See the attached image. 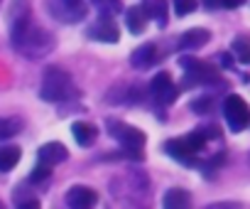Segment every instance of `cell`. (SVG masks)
Returning a JSON list of instances; mask_svg holds the SVG:
<instances>
[{"mask_svg": "<svg viewBox=\"0 0 250 209\" xmlns=\"http://www.w3.org/2000/svg\"><path fill=\"white\" fill-rule=\"evenodd\" d=\"M15 204H18V207H32V209H37V207H40V199H37V197H30V194L25 192V187H22V189L15 192Z\"/></svg>", "mask_w": 250, "mask_h": 209, "instance_id": "23", "label": "cell"}, {"mask_svg": "<svg viewBox=\"0 0 250 209\" xmlns=\"http://www.w3.org/2000/svg\"><path fill=\"white\" fill-rule=\"evenodd\" d=\"M10 40H13V47L27 59H42L54 47V35L32 20L25 0H15Z\"/></svg>", "mask_w": 250, "mask_h": 209, "instance_id": "1", "label": "cell"}, {"mask_svg": "<svg viewBox=\"0 0 250 209\" xmlns=\"http://www.w3.org/2000/svg\"><path fill=\"white\" fill-rule=\"evenodd\" d=\"M145 13L150 20H155L160 27L167 25V15H169V8H167V0H145L143 3Z\"/></svg>", "mask_w": 250, "mask_h": 209, "instance_id": "15", "label": "cell"}, {"mask_svg": "<svg viewBox=\"0 0 250 209\" xmlns=\"http://www.w3.org/2000/svg\"><path fill=\"white\" fill-rule=\"evenodd\" d=\"M93 8L98 10L101 18H115L120 10H123V3L120 0H91Z\"/></svg>", "mask_w": 250, "mask_h": 209, "instance_id": "19", "label": "cell"}, {"mask_svg": "<svg viewBox=\"0 0 250 209\" xmlns=\"http://www.w3.org/2000/svg\"><path fill=\"white\" fill-rule=\"evenodd\" d=\"M230 49H233V54H235V59H238L240 64H250V40L238 37V40L230 45Z\"/></svg>", "mask_w": 250, "mask_h": 209, "instance_id": "21", "label": "cell"}, {"mask_svg": "<svg viewBox=\"0 0 250 209\" xmlns=\"http://www.w3.org/2000/svg\"><path fill=\"white\" fill-rule=\"evenodd\" d=\"M147 13H145V8H130L128 13H125V23H128V30L133 32V35H140L143 30H145V25H147Z\"/></svg>", "mask_w": 250, "mask_h": 209, "instance_id": "16", "label": "cell"}, {"mask_svg": "<svg viewBox=\"0 0 250 209\" xmlns=\"http://www.w3.org/2000/svg\"><path fill=\"white\" fill-rule=\"evenodd\" d=\"M37 158H40V163H47V165L54 167V165L64 163V160L69 158V153H66V148H64L62 143H47V145L40 148Z\"/></svg>", "mask_w": 250, "mask_h": 209, "instance_id": "12", "label": "cell"}, {"mask_svg": "<svg viewBox=\"0 0 250 209\" xmlns=\"http://www.w3.org/2000/svg\"><path fill=\"white\" fill-rule=\"evenodd\" d=\"M194 8H196V0H174V13L182 18L194 13Z\"/></svg>", "mask_w": 250, "mask_h": 209, "instance_id": "24", "label": "cell"}, {"mask_svg": "<svg viewBox=\"0 0 250 209\" xmlns=\"http://www.w3.org/2000/svg\"><path fill=\"white\" fill-rule=\"evenodd\" d=\"M150 91H152L155 101L162 103V106H169V103H174L177 96H179V91H177V86H174V81H172V76H169L167 71H160V74L152 79Z\"/></svg>", "mask_w": 250, "mask_h": 209, "instance_id": "8", "label": "cell"}, {"mask_svg": "<svg viewBox=\"0 0 250 209\" xmlns=\"http://www.w3.org/2000/svg\"><path fill=\"white\" fill-rule=\"evenodd\" d=\"M191 109H194L196 114H208V111H211V98H199V101H194Z\"/></svg>", "mask_w": 250, "mask_h": 209, "instance_id": "25", "label": "cell"}, {"mask_svg": "<svg viewBox=\"0 0 250 209\" xmlns=\"http://www.w3.org/2000/svg\"><path fill=\"white\" fill-rule=\"evenodd\" d=\"M108 133L123 145V150H128L130 155L140 158L143 145H145V133L143 131H138L135 126H128V123H120V121H110Z\"/></svg>", "mask_w": 250, "mask_h": 209, "instance_id": "4", "label": "cell"}, {"mask_svg": "<svg viewBox=\"0 0 250 209\" xmlns=\"http://www.w3.org/2000/svg\"><path fill=\"white\" fill-rule=\"evenodd\" d=\"M0 207H3V204H0Z\"/></svg>", "mask_w": 250, "mask_h": 209, "instance_id": "28", "label": "cell"}, {"mask_svg": "<svg viewBox=\"0 0 250 209\" xmlns=\"http://www.w3.org/2000/svg\"><path fill=\"white\" fill-rule=\"evenodd\" d=\"M96 202H98V194L86 185H74L66 192V207H71V209H88Z\"/></svg>", "mask_w": 250, "mask_h": 209, "instance_id": "9", "label": "cell"}, {"mask_svg": "<svg viewBox=\"0 0 250 209\" xmlns=\"http://www.w3.org/2000/svg\"><path fill=\"white\" fill-rule=\"evenodd\" d=\"M49 175H52V165H47V163H40V165L32 170V175H30V182H35V185H40V182H47V180H49Z\"/></svg>", "mask_w": 250, "mask_h": 209, "instance_id": "22", "label": "cell"}, {"mask_svg": "<svg viewBox=\"0 0 250 209\" xmlns=\"http://www.w3.org/2000/svg\"><path fill=\"white\" fill-rule=\"evenodd\" d=\"M157 59H160V54H157V47L155 45H143V47H138L130 54V62L138 69H150V67H155Z\"/></svg>", "mask_w": 250, "mask_h": 209, "instance_id": "11", "label": "cell"}, {"mask_svg": "<svg viewBox=\"0 0 250 209\" xmlns=\"http://www.w3.org/2000/svg\"><path fill=\"white\" fill-rule=\"evenodd\" d=\"M40 96L49 103H64V101H71L76 96V86H74V79L59 69V67H49L42 76V86H40Z\"/></svg>", "mask_w": 250, "mask_h": 209, "instance_id": "2", "label": "cell"}, {"mask_svg": "<svg viewBox=\"0 0 250 209\" xmlns=\"http://www.w3.org/2000/svg\"><path fill=\"white\" fill-rule=\"evenodd\" d=\"M47 5H49V13L62 23H76V20H83L86 15L81 0H49Z\"/></svg>", "mask_w": 250, "mask_h": 209, "instance_id": "7", "label": "cell"}, {"mask_svg": "<svg viewBox=\"0 0 250 209\" xmlns=\"http://www.w3.org/2000/svg\"><path fill=\"white\" fill-rule=\"evenodd\" d=\"M20 131H22L20 118H0V140H8V138L18 136Z\"/></svg>", "mask_w": 250, "mask_h": 209, "instance_id": "20", "label": "cell"}, {"mask_svg": "<svg viewBox=\"0 0 250 209\" xmlns=\"http://www.w3.org/2000/svg\"><path fill=\"white\" fill-rule=\"evenodd\" d=\"M71 133H74V138H76V143L79 145H91L93 143V138H96V128L91 126V123H74V128H71Z\"/></svg>", "mask_w": 250, "mask_h": 209, "instance_id": "18", "label": "cell"}, {"mask_svg": "<svg viewBox=\"0 0 250 209\" xmlns=\"http://www.w3.org/2000/svg\"><path fill=\"white\" fill-rule=\"evenodd\" d=\"M20 148L15 145H5V148H0V172H10L18 163H20Z\"/></svg>", "mask_w": 250, "mask_h": 209, "instance_id": "17", "label": "cell"}, {"mask_svg": "<svg viewBox=\"0 0 250 209\" xmlns=\"http://www.w3.org/2000/svg\"><path fill=\"white\" fill-rule=\"evenodd\" d=\"M223 116H226V121H228L233 133H240V131H245L250 126V106L235 93L223 101Z\"/></svg>", "mask_w": 250, "mask_h": 209, "instance_id": "6", "label": "cell"}, {"mask_svg": "<svg viewBox=\"0 0 250 209\" xmlns=\"http://www.w3.org/2000/svg\"><path fill=\"white\" fill-rule=\"evenodd\" d=\"M182 69H184V86H208V84H223L218 76V69L194 59V57H182L179 59Z\"/></svg>", "mask_w": 250, "mask_h": 209, "instance_id": "3", "label": "cell"}, {"mask_svg": "<svg viewBox=\"0 0 250 209\" xmlns=\"http://www.w3.org/2000/svg\"><path fill=\"white\" fill-rule=\"evenodd\" d=\"M245 3V0H223V8H228V10H233V8H240Z\"/></svg>", "mask_w": 250, "mask_h": 209, "instance_id": "26", "label": "cell"}, {"mask_svg": "<svg viewBox=\"0 0 250 209\" xmlns=\"http://www.w3.org/2000/svg\"><path fill=\"white\" fill-rule=\"evenodd\" d=\"M204 145H206V136H204L201 131H196V133L182 136V138H177V140H169V143L165 145V150H167L169 155L179 158V160H191L194 155H199V153L204 150Z\"/></svg>", "mask_w": 250, "mask_h": 209, "instance_id": "5", "label": "cell"}, {"mask_svg": "<svg viewBox=\"0 0 250 209\" xmlns=\"http://www.w3.org/2000/svg\"><path fill=\"white\" fill-rule=\"evenodd\" d=\"M208 40H211V32H208V30H204V27H194V30H189V32L182 35V40H179V49H199V47L208 45Z\"/></svg>", "mask_w": 250, "mask_h": 209, "instance_id": "13", "label": "cell"}, {"mask_svg": "<svg viewBox=\"0 0 250 209\" xmlns=\"http://www.w3.org/2000/svg\"><path fill=\"white\" fill-rule=\"evenodd\" d=\"M204 5H206L208 10H213V8H223V0H204Z\"/></svg>", "mask_w": 250, "mask_h": 209, "instance_id": "27", "label": "cell"}, {"mask_svg": "<svg viewBox=\"0 0 250 209\" xmlns=\"http://www.w3.org/2000/svg\"><path fill=\"white\" fill-rule=\"evenodd\" d=\"M88 37L98 40V42H118L120 32H118V25L113 23V18H101L93 27H88Z\"/></svg>", "mask_w": 250, "mask_h": 209, "instance_id": "10", "label": "cell"}, {"mask_svg": "<svg viewBox=\"0 0 250 209\" xmlns=\"http://www.w3.org/2000/svg\"><path fill=\"white\" fill-rule=\"evenodd\" d=\"M162 207H167V209H187V207H191V194L187 189H182V187H172V189L165 192Z\"/></svg>", "mask_w": 250, "mask_h": 209, "instance_id": "14", "label": "cell"}]
</instances>
